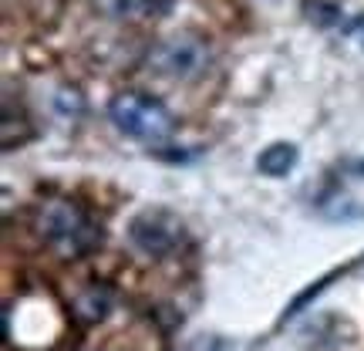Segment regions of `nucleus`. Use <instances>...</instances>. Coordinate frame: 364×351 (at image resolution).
Returning a JSON list of instances; mask_svg holds the SVG:
<instances>
[{
  "mask_svg": "<svg viewBox=\"0 0 364 351\" xmlns=\"http://www.w3.org/2000/svg\"><path fill=\"white\" fill-rule=\"evenodd\" d=\"M38 234L65 261L88 257L91 250L102 243L98 223L91 220L78 203H71V199H48L38 209Z\"/></svg>",
  "mask_w": 364,
  "mask_h": 351,
  "instance_id": "nucleus-1",
  "label": "nucleus"
},
{
  "mask_svg": "<svg viewBox=\"0 0 364 351\" xmlns=\"http://www.w3.org/2000/svg\"><path fill=\"white\" fill-rule=\"evenodd\" d=\"M108 115H112L118 132H125L129 139H139V142H162L176 129V118H172L169 108L152 95H142V91L115 95L108 105Z\"/></svg>",
  "mask_w": 364,
  "mask_h": 351,
  "instance_id": "nucleus-2",
  "label": "nucleus"
},
{
  "mask_svg": "<svg viewBox=\"0 0 364 351\" xmlns=\"http://www.w3.org/2000/svg\"><path fill=\"white\" fill-rule=\"evenodd\" d=\"M209 65V48L203 38L193 34H172L159 41L149 51V71L169 81H193L199 78Z\"/></svg>",
  "mask_w": 364,
  "mask_h": 351,
  "instance_id": "nucleus-3",
  "label": "nucleus"
},
{
  "mask_svg": "<svg viewBox=\"0 0 364 351\" xmlns=\"http://www.w3.org/2000/svg\"><path fill=\"white\" fill-rule=\"evenodd\" d=\"M182 220L169 209H142L135 220L129 223V240L142 250L145 257H166L182 243Z\"/></svg>",
  "mask_w": 364,
  "mask_h": 351,
  "instance_id": "nucleus-4",
  "label": "nucleus"
},
{
  "mask_svg": "<svg viewBox=\"0 0 364 351\" xmlns=\"http://www.w3.org/2000/svg\"><path fill=\"white\" fill-rule=\"evenodd\" d=\"M112 304H115L112 287L91 284V287H85V290H81L78 298H75L71 311H75V318H78L81 325H98V321H105V318H108Z\"/></svg>",
  "mask_w": 364,
  "mask_h": 351,
  "instance_id": "nucleus-5",
  "label": "nucleus"
},
{
  "mask_svg": "<svg viewBox=\"0 0 364 351\" xmlns=\"http://www.w3.org/2000/svg\"><path fill=\"white\" fill-rule=\"evenodd\" d=\"M294 166H297V149L290 142H273L257 156V169H260L263 176H270V179L287 176Z\"/></svg>",
  "mask_w": 364,
  "mask_h": 351,
  "instance_id": "nucleus-6",
  "label": "nucleus"
},
{
  "mask_svg": "<svg viewBox=\"0 0 364 351\" xmlns=\"http://www.w3.org/2000/svg\"><path fill=\"white\" fill-rule=\"evenodd\" d=\"M304 11H307V17H311L317 27H334V24H341V7H338V4L307 0V4H304Z\"/></svg>",
  "mask_w": 364,
  "mask_h": 351,
  "instance_id": "nucleus-7",
  "label": "nucleus"
},
{
  "mask_svg": "<svg viewBox=\"0 0 364 351\" xmlns=\"http://www.w3.org/2000/svg\"><path fill=\"white\" fill-rule=\"evenodd\" d=\"M169 7V0H112L115 14H159Z\"/></svg>",
  "mask_w": 364,
  "mask_h": 351,
  "instance_id": "nucleus-8",
  "label": "nucleus"
},
{
  "mask_svg": "<svg viewBox=\"0 0 364 351\" xmlns=\"http://www.w3.org/2000/svg\"><path fill=\"white\" fill-rule=\"evenodd\" d=\"M351 34H354L358 41H361V48H364V14L358 17V21H354V24H351Z\"/></svg>",
  "mask_w": 364,
  "mask_h": 351,
  "instance_id": "nucleus-9",
  "label": "nucleus"
}]
</instances>
